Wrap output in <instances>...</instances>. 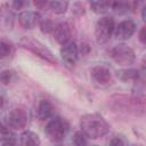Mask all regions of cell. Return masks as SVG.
Wrapping results in <instances>:
<instances>
[{
	"instance_id": "6da1fadb",
	"label": "cell",
	"mask_w": 146,
	"mask_h": 146,
	"mask_svg": "<svg viewBox=\"0 0 146 146\" xmlns=\"http://www.w3.org/2000/svg\"><path fill=\"white\" fill-rule=\"evenodd\" d=\"M82 132L92 139L100 138L105 136L110 131V125L105 121V119L97 114V113H90V114H84L81 117L80 121Z\"/></svg>"
},
{
	"instance_id": "7a4b0ae2",
	"label": "cell",
	"mask_w": 146,
	"mask_h": 146,
	"mask_svg": "<svg viewBox=\"0 0 146 146\" xmlns=\"http://www.w3.org/2000/svg\"><path fill=\"white\" fill-rule=\"evenodd\" d=\"M68 129H70L68 122L63 117L56 116L52 117L47 123L44 128V133L51 141H60L64 139Z\"/></svg>"
},
{
	"instance_id": "3957f363",
	"label": "cell",
	"mask_w": 146,
	"mask_h": 146,
	"mask_svg": "<svg viewBox=\"0 0 146 146\" xmlns=\"http://www.w3.org/2000/svg\"><path fill=\"white\" fill-rule=\"evenodd\" d=\"M21 46L29 49L30 51L34 52L35 55H38L39 57H41L42 59L51 63V64H56V57L54 56V54L46 47L43 46L40 41L31 38V36H23L19 41Z\"/></svg>"
},
{
	"instance_id": "277c9868",
	"label": "cell",
	"mask_w": 146,
	"mask_h": 146,
	"mask_svg": "<svg viewBox=\"0 0 146 146\" xmlns=\"http://www.w3.org/2000/svg\"><path fill=\"white\" fill-rule=\"evenodd\" d=\"M110 56L116 64L121 66H130L136 59L135 51L132 50V48L124 43H120L113 47L110 50Z\"/></svg>"
},
{
	"instance_id": "5b68a950",
	"label": "cell",
	"mask_w": 146,
	"mask_h": 146,
	"mask_svg": "<svg viewBox=\"0 0 146 146\" xmlns=\"http://www.w3.org/2000/svg\"><path fill=\"white\" fill-rule=\"evenodd\" d=\"M114 29H115V23L112 17L105 16L98 19L95 29V35H96L97 42L99 44L106 43L110 40L112 33L114 32Z\"/></svg>"
},
{
	"instance_id": "8992f818",
	"label": "cell",
	"mask_w": 146,
	"mask_h": 146,
	"mask_svg": "<svg viewBox=\"0 0 146 146\" xmlns=\"http://www.w3.org/2000/svg\"><path fill=\"white\" fill-rule=\"evenodd\" d=\"M27 112L23 107H14L11 108L6 116V124L9 128L15 130H21L25 128L27 123Z\"/></svg>"
},
{
	"instance_id": "52a82bcc",
	"label": "cell",
	"mask_w": 146,
	"mask_h": 146,
	"mask_svg": "<svg viewBox=\"0 0 146 146\" xmlns=\"http://www.w3.org/2000/svg\"><path fill=\"white\" fill-rule=\"evenodd\" d=\"M90 75L92 81L98 86H108L112 82V73L110 68H107L104 65H97L91 68Z\"/></svg>"
},
{
	"instance_id": "ba28073f",
	"label": "cell",
	"mask_w": 146,
	"mask_h": 146,
	"mask_svg": "<svg viewBox=\"0 0 146 146\" xmlns=\"http://www.w3.org/2000/svg\"><path fill=\"white\" fill-rule=\"evenodd\" d=\"M15 23V15L11 7L7 3L0 7V31L9 32L13 30Z\"/></svg>"
},
{
	"instance_id": "9c48e42d",
	"label": "cell",
	"mask_w": 146,
	"mask_h": 146,
	"mask_svg": "<svg viewBox=\"0 0 146 146\" xmlns=\"http://www.w3.org/2000/svg\"><path fill=\"white\" fill-rule=\"evenodd\" d=\"M60 55H62L63 60L66 63V65L73 66L78 62V58H79V48L76 43L73 41L65 43L60 49Z\"/></svg>"
},
{
	"instance_id": "30bf717a",
	"label": "cell",
	"mask_w": 146,
	"mask_h": 146,
	"mask_svg": "<svg viewBox=\"0 0 146 146\" xmlns=\"http://www.w3.org/2000/svg\"><path fill=\"white\" fill-rule=\"evenodd\" d=\"M115 36L119 40H127L132 36L136 31V23L132 19H125L119 23V25L114 29Z\"/></svg>"
},
{
	"instance_id": "8fae6325",
	"label": "cell",
	"mask_w": 146,
	"mask_h": 146,
	"mask_svg": "<svg viewBox=\"0 0 146 146\" xmlns=\"http://www.w3.org/2000/svg\"><path fill=\"white\" fill-rule=\"evenodd\" d=\"M54 38L55 40L60 43V44H65L67 42H70L71 36H72V26L66 23V22H62L59 24L56 25L55 30H54Z\"/></svg>"
},
{
	"instance_id": "7c38bea8",
	"label": "cell",
	"mask_w": 146,
	"mask_h": 146,
	"mask_svg": "<svg viewBox=\"0 0 146 146\" xmlns=\"http://www.w3.org/2000/svg\"><path fill=\"white\" fill-rule=\"evenodd\" d=\"M39 14L32 10H25L23 13L19 14L18 16V21L19 24L24 27V29H33L35 27V25L39 23Z\"/></svg>"
},
{
	"instance_id": "4fadbf2b",
	"label": "cell",
	"mask_w": 146,
	"mask_h": 146,
	"mask_svg": "<svg viewBox=\"0 0 146 146\" xmlns=\"http://www.w3.org/2000/svg\"><path fill=\"white\" fill-rule=\"evenodd\" d=\"M52 112H54V107L49 100H46V99L40 100L36 107V115L40 120L49 119L52 115Z\"/></svg>"
},
{
	"instance_id": "5bb4252c",
	"label": "cell",
	"mask_w": 146,
	"mask_h": 146,
	"mask_svg": "<svg viewBox=\"0 0 146 146\" xmlns=\"http://www.w3.org/2000/svg\"><path fill=\"white\" fill-rule=\"evenodd\" d=\"M116 75L123 82H127V81H135L136 82L139 79V71L136 68H123V70L117 71Z\"/></svg>"
},
{
	"instance_id": "9a60e30c",
	"label": "cell",
	"mask_w": 146,
	"mask_h": 146,
	"mask_svg": "<svg viewBox=\"0 0 146 146\" xmlns=\"http://www.w3.org/2000/svg\"><path fill=\"white\" fill-rule=\"evenodd\" d=\"M23 146H40V138L33 131H25L21 136Z\"/></svg>"
},
{
	"instance_id": "2e32d148",
	"label": "cell",
	"mask_w": 146,
	"mask_h": 146,
	"mask_svg": "<svg viewBox=\"0 0 146 146\" xmlns=\"http://www.w3.org/2000/svg\"><path fill=\"white\" fill-rule=\"evenodd\" d=\"M90 8L96 14H99V15L105 14L111 8V2H108V1H91Z\"/></svg>"
},
{
	"instance_id": "e0dca14e",
	"label": "cell",
	"mask_w": 146,
	"mask_h": 146,
	"mask_svg": "<svg viewBox=\"0 0 146 146\" xmlns=\"http://www.w3.org/2000/svg\"><path fill=\"white\" fill-rule=\"evenodd\" d=\"M111 8L114 10V13L119 15L128 14L131 10V3L125 2V1H116V2H111Z\"/></svg>"
},
{
	"instance_id": "ac0fdd59",
	"label": "cell",
	"mask_w": 146,
	"mask_h": 146,
	"mask_svg": "<svg viewBox=\"0 0 146 146\" xmlns=\"http://www.w3.org/2000/svg\"><path fill=\"white\" fill-rule=\"evenodd\" d=\"M11 55H13V47L9 43L0 40V63L8 60Z\"/></svg>"
},
{
	"instance_id": "d6986e66",
	"label": "cell",
	"mask_w": 146,
	"mask_h": 146,
	"mask_svg": "<svg viewBox=\"0 0 146 146\" xmlns=\"http://www.w3.org/2000/svg\"><path fill=\"white\" fill-rule=\"evenodd\" d=\"M49 7L50 9L55 13V14H64L68 7V2L67 1H50L49 2Z\"/></svg>"
},
{
	"instance_id": "ffe728a7",
	"label": "cell",
	"mask_w": 146,
	"mask_h": 146,
	"mask_svg": "<svg viewBox=\"0 0 146 146\" xmlns=\"http://www.w3.org/2000/svg\"><path fill=\"white\" fill-rule=\"evenodd\" d=\"M16 74L14 71L10 70H5L0 73V82H2L3 84H9L11 82H14L16 80Z\"/></svg>"
},
{
	"instance_id": "44dd1931",
	"label": "cell",
	"mask_w": 146,
	"mask_h": 146,
	"mask_svg": "<svg viewBox=\"0 0 146 146\" xmlns=\"http://www.w3.org/2000/svg\"><path fill=\"white\" fill-rule=\"evenodd\" d=\"M72 143L74 146H87V136L82 131H76L73 135Z\"/></svg>"
},
{
	"instance_id": "7402d4cb",
	"label": "cell",
	"mask_w": 146,
	"mask_h": 146,
	"mask_svg": "<svg viewBox=\"0 0 146 146\" xmlns=\"http://www.w3.org/2000/svg\"><path fill=\"white\" fill-rule=\"evenodd\" d=\"M55 27H56V24L50 19H43L40 22V30L42 33H46V34L51 33L54 32Z\"/></svg>"
},
{
	"instance_id": "603a6c76",
	"label": "cell",
	"mask_w": 146,
	"mask_h": 146,
	"mask_svg": "<svg viewBox=\"0 0 146 146\" xmlns=\"http://www.w3.org/2000/svg\"><path fill=\"white\" fill-rule=\"evenodd\" d=\"M0 146H17V141L13 136L3 135L0 138Z\"/></svg>"
},
{
	"instance_id": "cb8c5ba5",
	"label": "cell",
	"mask_w": 146,
	"mask_h": 146,
	"mask_svg": "<svg viewBox=\"0 0 146 146\" xmlns=\"http://www.w3.org/2000/svg\"><path fill=\"white\" fill-rule=\"evenodd\" d=\"M110 146H128V140L123 136H115L111 139Z\"/></svg>"
},
{
	"instance_id": "d4e9b609",
	"label": "cell",
	"mask_w": 146,
	"mask_h": 146,
	"mask_svg": "<svg viewBox=\"0 0 146 146\" xmlns=\"http://www.w3.org/2000/svg\"><path fill=\"white\" fill-rule=\"evenodd\" d=\"M26 5H29V2H26V1H22V0H16V1H13L11 2V6L15 8V9H22L24 6H26Z\"/></svg>"
},
{
	"instance_id": "484cf974",
	"label": "cell",
	"mask_w": 146,
	"mask_h": 146,
	"mask_svg": "<svg viewBox=\"0 0 146 146\" xmlns=\"http://www.w3.org/2000/svg\"><path fill=\"white\" fill-rule=\"evenodd\" d=\"M0 132L2 135H9V132H10L9 127L7 124H3L2 122H0Z\"/></svg>"
},
{
	"instance_id": "4316f807",
	"label": "cell",
	"mask_w": 146,
	"mask_h": 146,
	"mask_svg": "<svg viewBox=\"0 0 146 146\" xmlns=\"http://www.w3.org/2000/svg\"><path fill=\"white\" fill-rule=\"evenodd\" d=\"M139 40L141 43H146V36H145V26L140 30V33H139Z\"/></svg>"
},
{
	"instance_id": "83f0119b",
	"label": "cell",
	"mask_w": 146,
	"mask_h": 146,
	"mask_svg": "<svg viewBox=\"0 0 146 146\" xmlns=\"http://www.w3.org/2000/svg\"><path fill=\"white\" fill-rule=\"evenodd\" d=\"M47 1H34V5H35V7H38V8H43L44 6H47Z\"/></svg>"
},
{
	"instance_id": "f1b7e54d",
	"label": "cell",
	"mask_w": 146,
	"mask_h": 146,
	"mask_svg": "<svg viewBox=\"0 0 146 146\" xmlns=\"http://www.w3.org/2000/svg\"><path fill=\"white\" fill-rule=\"evenodd\" d=\"M3 104H5V99H3L2 96H0V108L3 106Z\"/></svg>"
}]
</instances>
